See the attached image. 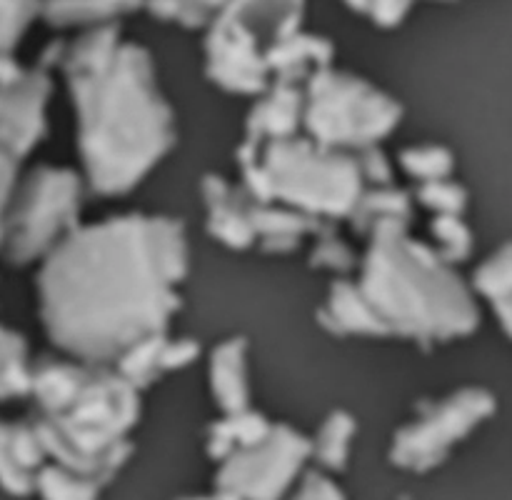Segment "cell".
<instances>
[{
    "label": "cell",
    "instance_id": "obj_8",
    "mask_svg": "<svg viewBox=\"0 0 512 500\" xmlns=\"http://www.w3.org/2000/svg\"><path fill=\"white\" fill-rule=\"evenodd\" d=\"M213 388L218 398L230 408L245 403V375L243 353L238 343L220 345L213 358Z\"/></svg>",
    "mask_w": 512,
    "mask_h": 500
},
{
    "label": "cell",
    "instance_id": "obj_6",
    "mask_svg": "<svg viewBox=\"0 0 512 500\" xmlns=\"http://www.w3.org/2000/svg\"><path fill=\"white\" fill-rule=\"evenodd\" d=\"M285 153L268 155V178L290 200L343 215L358 195V173L340 155H315L308 145H285Z\"/></svg>",
    "mask_w": 512,
    "mask_h": 500
},
{
    "label": "cell",
    "instance_id": "obj_13",
    "mask_svg": "<svg viewBox=\"0 0 512 500\" xmlns=\"http://www.w3.org/2000/svg\"><path fill=\"white\" fill-rule=\"evenodd\" d=\"M423 203H428L430 208L440 210V213H458L465 203V193L458 185H445V183H430L428 188H423L420 193Z\"/></svg>",
    "mask_w": 512,
    "mask_h": 500
},
{
    "label": "cell",
    "instance_id": "obj_1",
    "mask_svg": "<svg viewBox=\"0 0 512 500\" xmlns=\"http://www.w3.org/2000/svg\"><path fill=\"white\" fill-rule=\"evenodd\" d=\"M183 275L185 240L173 220L130 215L70 230L40 275L50 338L85 358H123L163 330Z\"/></svg>",
    "mask_w": 512,
    "mask_h": 500
},
{
    "label": "cell",
    "instance_id": "obj_11",
    "mask_svg": "<svg viewBox=\"0 0 512 500\" xmlns=\"http://www.w3.org/2000/svg\"><path fill=\"white\" fill-rule=\"evenodd\" d=\"M298 113H300L298 95L285 90V93L270 98L268 103L253 115V128L268 130V133H290Z\"/></svg>",
    "mask_w": 512,
    "mask_h": 500
},
{
    "label": "cell",
    "instance_id": "obj_2",
    "mask_svg": "<svg viewBox=\"0 0 512 500\" xmlns=\"http://www.w3.org/2000/svg\"><path fill=\"white\" fill-rule=\"evenodd\" d=\"M93 58L100 70L83 58L70 70L80 115V153L100 193H123L168 153L173 123L138 48Z\"/></svg>",
    "mask_w": 512,
    "mask_h": 500
},
{
    "label": "cell",
    "instance_id": "obj_14",
    "mask_svg": "<svg viewBox=\"0 0 512 500\" xmlns=\"http://www.w3.org/2000/svg\"><path fill=\"white\" fill-rule=\"evenodd\" d=\"M23 18H28V3L23 0H0V45H8L15 38Z\"/></svg>",
    "mask_w": 512,
    "mask_h": 500
},
{
    "label": "cell",
    "instance_id": "obj_10",
    "mask_svg": "<svg viewBox=\"0 0 512 500\" xmlns=\"http://www.w3.org/2000/svg\"><path fill=\"white\" fill-rule=\"evenodd\" d=\"M30 370L25 363V343L18 333L0 328V398L30 390Z\"/></svg>",
    "mask_w": 512,
    "mask_h": 500
},
{
    "label": "cell",
    "instance_id": "obj_9",
    "mask_svg": "<svg viewBox=\"0 0 512 500\" xmlns=\"http://www.w3.org/2000/svg\"><path fill=\"white\" fill-rule=\"evenodd\" d=\"M478 285L498 308L503 325L512 335V248L495 255L478 273Z\"/></svg>",
    "mask_w": 512,
    "mask_h": 500
},
{
    "label": "cell",
    "instance_id": "obj_3",
    "mask_svg": "<svg viewBox=\"0 0 512 500\" xmlns=\"http://www.w3.org/2000/svg\"><path fill=\"white\" fill-rule=\"evenodd\" d=\"M363 298L373 303L380 328H400L420 338H450L473 330L478 323L468 293L435 260L428 248L410 243L395 223L380 225L368 258Z\"/></svg>",
    "mask_w": 512,
    "mask_h": 500
},
{
    "label": "cell",
    "instance_id": "obj_7",
    "mask_svg": "<svg viewBox=\"0 0 512 500\" xmlns=\"http://www.w3.org/2000/svg\"><path fill=\"white\" fill-rule=\"evenodd\" d=\"M43 83L38 78L0 80V150L18 158L43 133Z\"/></svg>",
    "mask_w": 512,
    "mask_h": 500
},
{
    "label": "cell",
    "instance_id": "obj_5",
    "mask_svg": "<svg viewBox=\"0 0 512 500\" xmlns=\"http://www.w3.org/2000/svg\"><path fill=\"white\" fill-rule=\"evenodd\" d=\"M398 105L353 78L320 75L313 83L305 123L325 143H370L388 135Z\"/></svg>",
    "mask_w": 512,
    "mask_h": 500
},
{
    "label": "cell",
    "instance_id": "obj_15",
    "mask_svg": "<svg viewBox=\"0 0 512 500\" xmlns=\"http://www.w3.org/2000/svg\"><path fill=\"white\" fill-rule=\"evenodd\" d=\"M13 165L15 158H10L5 150H0V245H3L5 210H8L10 195H13Z\"/></svg>",
    "mask_w": 512,
    "mask_h": 500
},
{
    "label": "cell",
    "instance_id": "obj_12",
    "mask_svg": "<svg viewBox=\"0 0 512 500\" xmlns=\"http://www.w3.org/2000/svg\"><path fill=\"white\" fill-rule=\"evenodd\" d=\"M403 165L418 178H443L453 168V158L443 148H410L403 153Z\"/></svg>",
    "mask_w": 512,
    "mask_h": 500
},
{
    "label": "cell",
    "instance_id": "obj_4",
    "mask_svg": "<svg viewBox=\"0 0 512 500\" xmlns=\"http://www.w3.org/2000/svg\"><path fill=\"white\" fill-rule=\"evenodd\" d=\"M78 213V180L60 168H38L20 193L10 195L3 223V245L13 260H30L53 240L70 233Z\"/></svg>",
    "mask_w": 512,
    "mask_h": 500
}]
</instances>
